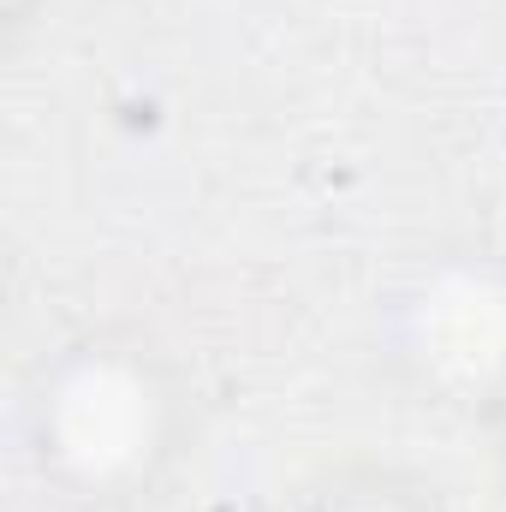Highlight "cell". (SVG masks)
I'll list each match as a JSON object with an SVG mask.
<instances>
[{
  "label": "cell",
  "mask_w": 506,
  "mask_h": 512,
  "mask_svg": "<svg viewBox=\"0 0 506 512\" xmlns=\"http://www.w3.org/2000/svg\"><path fill=\"white\" fill-rule=\"evenodd\" d=\"M203 441L197 364L137 310L60 328L12 382V459L48 512H167Z\"/></svg>",
  "instance_id": "cell-1"
},
{
  "label": "cell",
  "mask_w": 506,
  "mask_h": 512,
  "mask_svg": "<svg viewBox=\"0 0 506 512\" xmlns=\"http://www.w3.org/2000/svg\"><path fill=\"white\" fill-rule=\"evenodd\" d=\"M381 352L417 405L489 423L506 393V256L465 245L423 262L387 310Z\"/></svg>",
  "instance_id": "cell-2"
},
{
  "label": "cell",
  "mask_w": 506,
  "mask_h": 512,
  "mask_svg": "<svg viewBox=\"0 0 506 512\" xmlns=\"http://www.w3.org/2000/svg\"><path fill=\"white\" fill-rule=\"evenodd\" d=\"M274 512H459V501L429 465L376 453V447H352L304 471Z\"/></svg>",
  "instance_id": "cell-3"
},
{
  "label": "cell",
  "mask_w": 506,
  "mask_h": 512,
  "mask_svg": "<svg viewBox=\"0 0 506 512\" xmlns=\"http://www.w3.org/2000/svg\"><path fill=\"white\" fill-rule=\"evenodd\" d=\"M483 429H489V441H495V483H501V501H506V393H501V405H495V417H489Z\"/></svg>",
  "instance_id": "cell-4"
}]
</instances>
